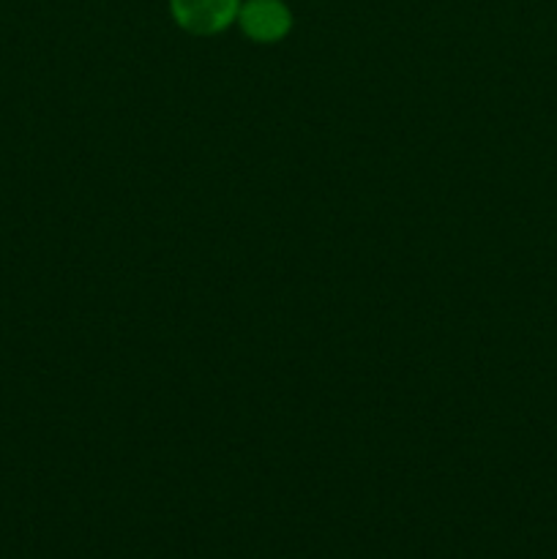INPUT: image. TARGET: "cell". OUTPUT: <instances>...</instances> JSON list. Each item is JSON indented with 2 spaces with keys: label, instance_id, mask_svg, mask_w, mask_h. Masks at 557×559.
Returning <instances> with one entry per match:
<instances>
[{
  "label": "cell",
  "instance_id": "obj_1",
  "mask_svg": "<svg viewBox=\"0 0 557 559\" xmlns=\"http://www.w3.org/2000/svg\"><path fill=\"white\" fill-rule=\"evenodd\" d=\"M240 0H169V14L191 36H216L238 20Z\"/></svg>",
  "mask_w": 557,
  "mask_h": 559
},
{
  "label": "cell",
  "instance_id": "obj_2",
  "mask_svg": "<svg viewBox=\"0 0 557 559\" xmlns=\"http://www.w3.org/2000/svg\"><path fill=\"white\" fill-rule=\"evenodd\" d=\"M235 22L254 44H278L293 31V14L282 0H246Z\"/></svg>",
  "mask_w": 557,
  "mask_h": 559
}]
</instances>
